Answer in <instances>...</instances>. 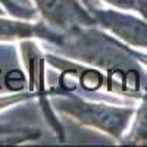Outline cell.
Returning <instances> with one entry per match:
<instances>
[{
    "label": "cell",
    "mask_w": 147,
    "mask_h": 147,
    "mask_svg": "<svg viewBox=\"0 0 147 147\" xmlns=\"http://www.w3.org/2000/svg\"><path fill=\"white\" fill-rule=\"evenodd\" d=\"M127 143H147V103L140 107L138 118L136 121V125L132 128V132L125 140Z\"/></svg>",
    "instance_id": "5b68a950"
},
{
    "label": "cell",
    "mask_w": 147,
    "mask_h": 147,
    "mask_svg": "<svg viewBox=\"0 0 147 147\" xmlns=\"http://www.w3.org/2000/svg\"><path fill=\"white\" fill-rule=\"evenodd\" d=\"M137 3V10L141 12V15L147 18V0H136Z\"/></svg>",
    "instance_id": "ba28073f"
},
{
    "label": "cell",
    "mask_w": 147,
    "mask_h": 147,
    "mask_svg": "<svg viewBox=\"0 0 147 147\" xmlns=\"http://www.w3.org/2000/svg\"><path fill=\"white\" fill-rule=\"evenodd\" d=\"M2 13H3V12H2V9H0V15H2Z\"/></svg>",
    "instance_id": "9c48e42d"
},
{
    "label": "cell",
    "mask_w": 147,
    "mask_h": 147,
    "mask_svg": "<svg viewBox=\"0 0 147 147\" xmlns=\"http://www.w3.org/2000/svg\"><path fill=\"white\" fill-rule=\"evenodd\" d=\"M27 96H24V94H21V96H6V97H0V109H3V107H7V106H10V105H13V103H16V102H19V100H22V99H25Z\"/></svg>",
    "instance_id": "52a82bcc"
},
{
    "label": "cell",
    "mask_w": 147,
    "mask_h": 147,
    "mask_svg": "<svg viewBox=\"0 0 147 147\" xmlns=\"http://www.w3.org/2000/svg\"><path fill=\"white\" fill-rule=\"evenodd\" d=\"M41 25H34L21 21H10L0 18V41H13L19 38H31L34 35L43 37Z\"/></svg>",
    "instance_id": "277c9868"
},
{
    "label": "cell",
    "mask_w": 147,
    "mask_h": 147,
    "mask_svg": "<svg viewBox=\"0 0 147 147\" xmlns=\"http://www.w3.org/2000/svg\"><path fill=\"white\" fill-rule=\"evenodd\" d=\"M56 106L62 112L75 116V119L87 125L107 131L116 138H119L121 134L125 131L128 119L132 115L131 107H112L105 105H94L82 102L75 97L59 99L56 102Z\"/></svg>",
    "instance_id": "6da1fadb"
},
{
    "label": "cell",
    "mask_w": 147,
    "mask_h": 147,
    "mask_svg": "<svg viewBox=\"0 0 147 147\" xmlns=\"http://www.w3.org/2000/svg\"><path fill=\"white\" fill-rule=\"evenodd\" d=\"M105 2L113 5L116 7H121V9H137L136 0H105Z\"/></svg>",
    "instance_id": "8992f818"
},
{
    "label": "cell",
    "mask_w": 147,
    "mask_h": 147,
    "mask_svg": "<svg viewBox=\"0 0 147 147\" xmlns=\"http://www.w3.org/2000/svg\"><path fill=\"white\" fill-rule=\"evenodd\" d=\"M38 12L53 27L62 30H74L81 25L96 22L78 3V0H34Z\"/></svg>",
    "instance_id": "7a4b0ae2"
},
{
    "label": "cell",
    "mask_w": 147,
    "mask_h": 147,
    "mask_svg": "<svg viewBox=\"0 0 147 147\" xmlns=\"http://www.w3.org/2000/svg\"><path fill=\"white\" fill-rule=\"evenodd\" d=\"M97 19L105 27H107L110 31L116 32L121 38L127 40L128 43L134 46L147 47V25L144 22L136 18H131V16L116 15L110 10L99 12Z\"/></svg>",
    "instance_id": "3957f363"
}]
</instances>
